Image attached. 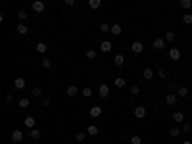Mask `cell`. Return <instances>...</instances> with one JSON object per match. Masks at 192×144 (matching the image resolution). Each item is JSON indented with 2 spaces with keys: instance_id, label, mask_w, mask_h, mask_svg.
I'll list each match as a JSON object with an SVG mask.
<instances>
[{
  "instance_id": "obj_3",
  "label": "cell",
  "mask_w": 192,
  "mask_h": 144,
  "mask_svg": "<svg viewBox=\"0 0 192 144\" xmlns=\"http://www.w3.org/2000/svg\"><path fill=\"white\" fill-rule=\"evenodd\" d=\"M131 50H133L134 54H142V52H144V44L138 42V40H134V42L131 44Z\"/></svg>"
},
{
  "instance_id": "obj_11",
  "label": "cell",
  "mask_w": 192,
  "mask_h": 144,
  "mask_svg": "<svg viewBox=\"0 0 192 144\" xmlns=\"http://www.w3.org/2000/svg\"><path fill=\"white\" fill-rule=\"evenodd\" d=\"M121 25H119V23H115V25H112V27H110V33L113 35V37H119V35H121Z\"/></svg>"
},
{
  "instance_id": "obj_14",
  "label": "cell",
  "mask_w": 192,
  "mask_h": 144,
  "mask_svg": "<svg viewBox=\"0 0 192 144\" xmlns=\"http://www.w3.org/2000/svg\"><path fill=\"white\" fill-rule=\"evenodd\" d=\"M23 123H25V127H27V129H35V117L27 115V117L23 119Z\"/></svg>"
},
{
  "instance_id": "obj_2",
  "label": "cell",
  "mask_w": 192,
  "mask_h": 144,
  "mask_svg": "<svg viewBox=\"0 0 192 144\" xmlns=\"http://www.w3.org/2000/svg\"><path fill=\"white\" fill-rule=\"evenodd\" d=\"M134 117H137V119H144V117H146V108H144V106H137V108H134Z\"/></svg>"
},
{
  "instance_id": "obj_20",
  "label": "cell",
  "mask_w": 192,
  "mask_h": 144,
  "mask_svg": "<svg viewBox=\"0 0 192 144\" xmlns=\"http://www.w3.org/2000/svg\"><path fill=\"white\" fill-rule=\"evenodd\" d=\"M142 75H144V79H152L154 77V71H152V67H144V71H142Z\"/></svg>"
},
{
  "instance_id": "obj_25",
  "label": "cell",
  "mask_w": 192,
  "mask_h": 144,
  "mask_svg": "<svg viewBox=\"0 0 192 144\" xmlns=\"http://www.w3.org/2000/svg\"><path fill=\"white\" fill-rule=\"evenodd\" d=\"M163 40H165V42H171V40H175V33H173V31H167V33H165V37H163Z\"/></svg>"
},
{
  "instance_id": "obj_28",
  "label": "cell",
  "mask_w": 192,
  "mask_h": 144,
  "mask_svg": "<svg viewBox=\"0 0 192 144\" xmlns=\"http://www.w3.org/2000/svg\"><path fill=\"white\" fill-rule=\"evenodd\" d=\"M169 135L173 136V138L179 136V135H181V129H177V127H171V129H169Z\"/></svg>"
},
{
  "instance_id": "obj_32",
  "label": "cell",
  "mask_w": 192,
  "mask_h": 144,
  "mask_svg": "<svg viewBox=\"0 0 192 144\" xmlns=\"http://www.w3.org/2000/svg\"><path fill=\"white\" fill-rule=\"evenodd\" d=\"M129 90H131V94H133V96H137L138 92H140V86H138V85H133V86H131V89H129Z\"/></svg>"
},
{
  "instance_id": "obj_1",
  "label": "cell",
  "mask_w": 192,
  "mask_h": 144,
  "mask_svg": "<svg viewBox=\"0 0 192 144\" xmlns=\"http://www.w3.org/2000/svg\"><path fill=\"white\" fill-rule=\"evenodd\" d=\"M98 94H100V98H108V94H110V85L102 83L98 86Z\"/></svg>"
},
{
  "instance_id": "obj_19",
  "label": "cell",
  "mask_w": 192,
  "mask_h": 144,
  "mask_svg": "<svg viewBox=\"0 0 192 144\" xmlns=\"http://www.w3.org/2000/svg\"><path fill=\"white\" fill-rule=\"evenodd\" d=\"M98 133H100V131H98L96 125H89V129H87V135H90V136H96Z\"/></svg>"
},
{
  "instance_id": "obj_5",
  "label": "cell",
  "mask_w": 192,
  "mask_h": 144,
  "mask_svg": "<svg viewBox=\"0 0 192 144\" xmlns=\"http://www.w3.org/2000/svg\"><path fill=\"white\" fill-rule=\"evenodd\" d=\"M33 12H37V14L44 12V2H42V0H35V2H33Z\"/></svg>"
},
{
  "instance_id": "obj_34",
  "label": "cell",
  "mask_w": 192,
  "mask_h": 144,
  "mask_svg": "<svg viewBox=\"0 0 192 144\" xmlns=\"http://www.w3.org/2000/svg\"><path fill=\"white\" fill-rule=\"evenodd\" d=\"M110 27H112L110 23H102L100 25V31H102V33H110Z\"/></svg>"
},
{
  "instance_id": "obj_45",
  "label": "cell",
  "mask_w": 192,
  "mask_h": 144,
  "mask_svg": "<svg viewBox=\"0 0 192 144\" xmlns=\"http://www.w3.org/2000/svg\"><path fill=\"white\" fill-rule=\"evenodd\" d=\"M2 21H4V15H2V14H0V23H2Z\"/></svg>"
},
{
  "instance_id": "obj_16",
  "label": "cell",
  "mask_w": 192,
  "mask_h": 144,
  "mask_svg": "<svg viewBox=\"0 0 192 144\" xmlns=\"http://www.w3.org/2000/svg\"><path fill=\"white\" fill-rule=\"evenodd\" d=\"M15 29H17L19 35H27V31H29V27L25 23H17V27H15Z\"/></svg>"
},
{
  "instance_id": "obj_7",
  "label": "cell",
  "mask_w": 192,
  "mask_h": 144,
  "mask_svg": "<svg viewBox=\"0 0 192 144\" xmlns=\"http://www.w3.org/2000/svg\"><path fill=\"white\" fill-rule=\"evenodd\" d=\"M169 58L173 60V61L181 60V50H179V48H171V50H169Z\"/></svg>"
},
{
  "instance_id": "obj_26",
  "label": "cell",
  "mask_w": 192,
  "mask_h": 144,
  "mask_svg": "<svg viewBox=\"0 0 192 144\" xmlns=\"http://www.w3.org/2000/svg\"><path fill=\"white\" fill-rule=\"evenodd\" d=\"M181 8H184V10H190V6H192V0H181Z\"/></svg>"
},
{
  "instance_id": "obj_4",
  "label": "cell",
  "mask_w": 192,
  "mask_h": 144,
  "mask_svg": "<svg viewBox=\"0 0 192 144\" xmlns=\"http://www.w3.org/2000/svg\"><path fill=\"white\" fill-rule=\"evenodd\" d=\"M10 138H12V142H21L23 140V133L19 131V129H15L12 135H10Z\"/></svg>"
},
{
  "instance_id": "obj_24",
  "label": "cell",
  "mask_w": 192,
  "mask_h": 144,
  "mask_svg": "<svg viewBox=\"0 0 192 144\" xmlns=\"http://www.w3.org/2000/svg\"><path fill=\"white\" fill-rule=\"evenodd\" d=\"M113 61H115V65H123V64H125V56H123V54H117L115 58H113Z\"/></svg>"
},
{
  "instance_id": "obj_23",
  "label": "cell",
  "mask_w": 192,
  "mask_h": 144,
  "mask_svg": "<svg viewBox=\"0 0 192 144\" xmlns=\"http://www.w3.org/2000/svg\"><path fill=\"white\" fill-rule=\"evenodd\" d=\"M89 6L92 8V10H98L102 6V0H89Z\"/></svg>"
},
{
  "instance_id": "obj_18",
  "label": "cell",
  "mask_w": 192,
  "mask_h": 144,
  "mask_svg": "<svg viewBox=\"0 0 192 144\" xmlns=\"http://www.w3.org/2000/svg\"><path fill=\"white\" fill-rule=\"evenodd\" d=\"M29 136L33 138V140H37V138H40V131L35 127V129H29Z\"/></svg>"
},
{
  "instance_id": "obj_42",
  "label": "cell",
  "mask_w": 192,
  "mask_h": 144,
  "mask_svg": "<svg viewBox=\"0 0 192 144\" xmlns=\"http://www.w3.org/2000/svg\"><path fill=\"white\" fill-rule=\"evenodd\" d=\"M50 104H52L50 98H44V100H42V106H44V108H50Z\"/></svg>"
},
{
  "instance_id": "obj_44",
  "label": "cell",
  "mask_w": 192,
  "mask_h": 144,
  "mask_svg": "<svg viewBox=\"0 0 192 144\" xmlns=\"http://www.w3.org/2000/svg\"><path fill=\"white\" fill-rule=\"evenodd\" d=\"M158 75H159V77H165V75H167V71H165V69H159Z\"/></svg>"
},
{
  "instance_id": "obj_12",
  "label": "cell",
  "mask_w": 192,
  "mask_h": 144,
  "mask_svg": "<svg viewBox=\"0 0 192 144\" xmlns=\"http://www.w3.org/2000/svg\"><path fill=\"white\" fill-rule=\"evenodd\" d=\"M152 46H154L156 50H163V48H165V40H163V39H156L154 42H152Z\"/></svg>"
},
{
  "instance_id": "obj_15",
  "label": "cell",
  "mask_w": 192,
  "mask_h": 144,
  "mask_svg": "<svg viewBox=\"0 0 192 144\" xmlns=\"http://www.w3.org/2000/svg\"><path fill=\"white\" fill-rule=\"evenodd\" d=\"M177 96L186 98V96H188V89H186V86H177Z\"/></svg>"
},
{
  "instance_id": "obj_41",
  "label": "cell",
  "mask_w": 192,
  "mask_h": 144,
  "mask_svg": "<svg viewBox=\"0 0 192 144\" xmlns=\"http://www.w3.org/2000/svg\"><path fill=\"white\" fill-rule=\"evenodd\" d=\"M42 67L50 69V67H52V61H50V60H42Z\"/></svg>"
},
{
  "instance_id": "obj_43",
  "label": "cell",
  "mask_w": 192,
  "mask_h": 144,
  "mask_svg": "<svg viewBox=\"0 0 192 144\" xmlns=\"http://www.w3.org/2000/svg\"><path fill=\"white\" fill-rule=\"evenodd\" d=\"M64 2L67 4V6H75V2H77V0H64Z\"/></svg>"
},
{
  "instance_id": "obj_40",
  "label": "cell",
  "mask_w": 192,
  "mask_h": 144,
  "mask_svg": "<svg viewBox=\"0 0 192 144\" xmlns=\"http://www.w3.org/2000/svg\"><path fill=\"white\" fill-rule=\"evenodd\" d=\"M4 102H6V104H12V102H14V96H12V94H6V96H4Z\"/></svg>"
},
{
  "instance_id": "obj_29",
  "label": "cell",
  "mask_w": 192,
  "mask_h": 144,
  "mask_svg": "<svg viewBox=\"0 0 192 144\" xmlns=\"http://www.w3.org/2000/svg\"><path fill=\"white\" fill-rule=\"evenodd\" d=\"M183 21H184L186 25H192V14H184V15H183Z\"/></svg>"
},
{
  "instance_id": "obj_37",
  "label": "cell",
  "mask_w": 192,
  "mask_h": 144,
  "mask_svg": "<svg viewBox=\"0 0 192 144\" xmlns=\"http://www.w3.org/2000/svg\"><path fill=\"white\" fill-rule=\"evenodd\" d=\"M87 58H89V60H94V58H96V52H94V50H87Z\"/></svg>"
},
{
  "instance_id": "obj_30",
  "label": "cell",
  "mask_w": 192,
  "mask_h": 144,
  "mask_svg": "<svg viewBox=\"0 0 192 144\" xmlns=\"http://www.w3.org/2000/svg\"><path fill=\"white\" fill-rule=\"evenodd\" d=\"M131 144H142V136H138V135L131 136Z\"/></svg>"
},
{
  "instance_id": "obj_31",
  "label": "cell",
  "mask_w": 192,
  "mask_h": 144,
  "mask_svg": "<svg viewBox=\"0 0 192 144\" xmlns=\"http://www.w3.org/2000/svg\"><path fill=\"white\" fill-rule=\"evenodd\" d=\"M17 17H19V21H25V19H27V12H23V10H19V12H17Z\"/></svg>"
},
{
  "instance_id": "obj_9",
  "label": "cell",
  "mask_w": 192,
  "mask_h": 144,
  "mask_svg": "<svg viewBox=\"0 0 192 144\" xmlns=\"http://www.w3.org/2000/svg\"><path fill=\"white\" fill-rule=\"evenodd\" d=\"M112 42H110V40H102V42H100V50H102V52H112Z\"/></svg>"
},
{
  "instance_id": "obj_38",
  "label": "cell",
  "mask_w": 192,
  "mask_h": 144,
  "mask_svg": "<svg viewBox=\"0 0 192 144\" xmlns=\"http://www.w3.org/2000/svg\"><path fill=\"white\" fill-rule=\"evenodd\" d=\"M33 96H35V98L42 96V89H33Z\"/></svg>"
},
{
  "instance_id": "obj_22",
  "label": "cell",
  "mask_w": 192,
  "mask_h": 144,
  "mask_svg": "<svg viewBox=\"0 0 192 144\" xmlns=\"http://www.w3.org/2000/svg\"><path fill=\"white\" fill-rule=\"evenodd\" d=\"M113 85H115V86H117V89H123V86H125V85H127V81H125V79H121V77H117V79H115V81H113Z\"/></svg>"
},
{
  "instance_id": "obj_27",
  "label": "cell",
  "mask_w": 192,
  "mask_h": 144,
  "mask_svg": "<svg viewBox=\"0 0 192 144\" xmlns=\"http://www.w3.org/2000/svg\"><path fill=\"white\" fill-rule=\"evenodd\" d=\"M17 104H19V108H21V110H27V108H29V100H27V98H21Z\"/></svg>"
},
{
  "instance_id": "obj_39",
  "label": "cell",
  "mask_w": 192,
  "mask_h": 144,
  "mask_svg": "<svg viewBox=\"0 0 192 144\" xmlns=\"http://www.w3.org/2000/svg\"><path fill=\"white\" fill-rule=\"evenodd\" d=\"M167 86H169L171 90H175V89H177L179 85H177V81H169V83H167Z\"/></svg>"
},
{
  "instance_id": "obj_10",
  "label": "cell",
  "mask_w": 192,
  "mask_h": 144,
  "mask_svg": "<svg viewBox=\"0 0 192 144\" xmlns=\"http://www.w3.org/2000/svg\"><path fill=\"white\" fill-rule=\"evenodd\" d=\"M14 86H15L17 90H23V89H25V79H23V77H17V79L14 81Z\"/></svg>"
},
{
  "instance_id": "obj_47",
  "label": "cell",
  "mask_w": 192,
  "mask_h": 144,
  "mask_svg": "<svg viewBox=\"0 0 192 144\" xmlns=\"http://www.w3.org/2000/svg\"><path fill=\"white\" fill-rule=\"evenodd\" d=\"M23 2H27V0H23Z\"/></svg>"
},
{
  "instance_id": "obj_6",
  "label": "cell",
  "mask_w": 192,
  "mask_h": 144,
  "mask_svg": "<svg viewBox=\"0 0 192 144\" xmlns=\"http://www.w3.org/2000/svg\"><path fill=\"white\" fill-rule=\"evenodd\" d=\"M89 114H90V117H94V119H96V117H100V115H102V108H100V106H92Z\"/></svg>"
},
{
  "instance_id": "obj_33",
  "label": "cell",
  "mask_w": 192,
  "mask_h": 144,
  "mask_svg": "<svg viewBox=\"0 0 192 144\" xmlns=\"http://www.w3.org/2000/svg\"><path fill=\"white\" fill-rule=\"evenodd\" d=\"M181 131H183V133H190V131H192V125H190V123H184V121H183V129H181Z\"/></svg>"
},
{
  "instance_id": "obj_36",
  "label": "cell",
  "mask_w": 192,
  "mask_h": 144,
  "mask_svg": "<svg viewBox=\"0 0 192 144\" xmlns=\"http://www.w3.org/2000/svg\"><path fill=\"white\" fill-rule=\"evenodd\" d=\"M75 138H77L79 142H83V140L87 138V133H77V135H75Z\"/></svg>"
},
{
  "instance_id": "obj_35",
  "label": "cell",
  "mask_w": 192,
  "mask_h": 144,
  "mask_svg": "<svg viewBox=\"0 0 192 144\" xmlns=\"http://www.w3.org/2000/svg\"><path fill=\"white\" fill-rule=\"evenodd\" d=\"M81 94L85 96V98H90V96H92V90H90V89H83V90H81Z\"/></svg>"
},
{
  "instance_id": "obj_13",
  "label": "cell",
  "mask_w": 192,
  "mask_h": 144,
  "mask_svg": "<svg viewBox=\"0 0 192 144\" xmlns=\"http://www.w3.org/2000/svg\"><path fill=\"white\" fill-rule=\"evenodd\" d=\"M65 92H67V96H71V98H73V96H77V94H79V89H77L75 85H69Z\"/></svg>"
},
{
  "instance_id": "obj_8",
  "label": "cell",
  "mask_w": 192,
  "mask_h": 144,
  "mask_svg": "<svg viewBox=\"0 0 192 144\" xmlns=\"http://www.w3.org/2000/svg\"><path fill=\"white\" fill-rule=\"evenodd\" d=\"M165 104H167V106H175V104H177V94H175V92H173V94H167V96H165Z\"/></svg>"
},
{
  "instance_id": "obj_46",
  "label": "cell",
  "mask_w": 192,
  "mask_h": 144,
  "mask_svg": "<svg viewBox=\"0 0 192 144\" xmlns=\"http://www.w3.org/2000/svg\"><path fill=\"white\" fill-rule=\"evenodd\" d=\"M183 144H192V142H190V140H184V142H183Z\"/></svg>"
},
{
  "instance_id": "obj_21",
  "label": "cell",
  "mask_w": 192,
  "mask_h": 144,
  "mask_svg": "<svg viewBox=\"0 0 192 144\" xmlns=\"http://www.w3.org/2000/svg\"><path fill=\"white\" fill-rule=\"evenodd\" d=\"M46 48H48V46H46L44 42H37V46H35V50H37L39 54H44V52H46Z\"/></svg>"
},
{
  "instance_id": "obj_17",
  "label": "cell",
  "mask_w": 192,
  "mask_h": 144,
  "mask_svg": "<svg viewBox=\"0 0 192 144\" xmlns=\"http://www.w3.org/2000/svg\"><path fill=\"white\" fill-rule=\"evenodd\" d=\"M173 121H175V123H183V121H184L183 111H175V114H173Z\"/></svg>"
}]
</instances>
